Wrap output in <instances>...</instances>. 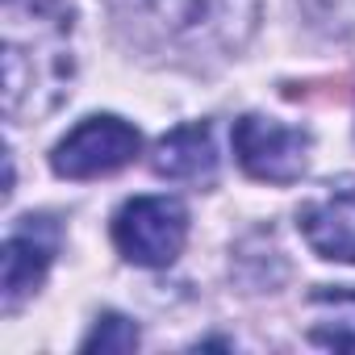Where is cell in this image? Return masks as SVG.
Returning <instances> with one entry per match:
<instances>
[{"label":"cell","instance_id":"obj_1","mask_svg":"<svg viewBox=\"0 0 355 355\" xmlns=\"http://www.w3.org/2000/svg\"><path fill=\"white\" fill-rule=\"evenodd\" d=\"M121 38L163 63L209 67L247 46L259 0H109Z\"/></svg>","mask_w":355,"mask_h":355},{"label":"cell","instance_id":"obj_2","mask_svg":"<svg viewBox=\"0 0 355 355\" xmlns=\"http://www.w3.org/2000/svg\"><path fill=\"white\" fill-rule=\"evenodd\" d=\"M76 13L67 0H5L0 55H5V117L38 121L71 92Z\"/></svg>","mask_w":355,"mask_h":355},{"label":"cell","instance_id":"obj_3","mask_svg":"<svg viewBox=\"0 0 355 355\" xmlns=\"http://www.w3.org/2000/svg\"><path fill=\"white\" fill-rule=\"evenodd\" d=\"M189 214L175 197H134L113 218L117 251L138 268H167L184 251Z\"/></svg>","mask_w":355,"mask_h":355},{"label":"cell","instance_id":"obj_4","mask_svg":"<svg viewBox=\"0 0 355 355\" xmlns=\"http://www.w3.org/2000/svg\"><path fill=\"white\" fill-rule=\"evenodd\" d=\"M138 146H142V138L130 121H121L113 113H96V117H84L51 150V167L63 180H96V175L121 171L138 155Z\"/></svg>","mask_w":355,"mask_h":355},{"label":"cell","instance_id":"obj_5","mask_svg":"<svg viewBox=\"0 0 355 355\" xmlns=\"http://www.w3.org/2000/svg\"><path fill=\"white\" fill-rule=\"evenodd\" d=\"M234 155L251 180L263 184H293L309 163V134L259 113L234 121Z\"/></svg>","mask_w":355,"mask_h":355},{"label":"cell","instance_id":"obj_6","mask_svg":"<svg viewBox=\"0 0 355 355\" xmlns=\"http://www.w3.org/2000/svg\"><path fill=\"white\" fill-rule=\"evenodd\" d=\"M59 251V226L51 218H21L17 230L5 239V251H0V305L5 313H17L26 297L38 293V284L46 280L51 263Z\"/></svg>","mask_w":355,"mask_h":355},{"label":"cell","instance_id":"obj_7","mask_svg":"<svg viewBox=\"0 0 355 355\" xmlns=\"http://www.w3.org/2000/svg\"><path fill=\"white\" fill-rule=\"evenodd\" d=\"M297 226L313 255L355 263V180H338L318 201H305Z\"/></svg>","mask_w":355,"mask_h":355},{"label":"cell","instance_id":"obj_8","mask_svg":"<svg viewBox=\"0 0 355 355\" xmlns=\"http://www.w3.org/2000/svg\"><path fill=\"white\" fill-rule=\"evenodd\" d=\"M150 167L163 180H214L218 171V146H214V125L209 121H193L171 130L167 138L155 142Z\"/></svg>","mask_w":355,"mask_h":355},{"label":"cell","instance_id":"obj_9","mask_svg":"<svg viewBox=\"0 0 355 355\" xmlns=\"http://www.w3.org/2000/svg\"><path fill=\"white\" fill-rule=\"evenodd\" d=\"M84 351H134L138 347V326L121 313H101L92 334L80 343Z\"/></svg>","mask_w":355,"mask_h":355},{"label":"cell","instance_id":"obj_10","mask_svg":"<svg viewBox=\"0 0 355 355\" xmlns=\"http://www.w3.org/2000/svg\"><path fill=\"white\" fill-rule=\"evenodd\" d=\"M313 343L322 347H334V351H355V313H343V318H326L309 330Z\"/></svg>","mask_w":355,"mask_h":355}]
</instances>
